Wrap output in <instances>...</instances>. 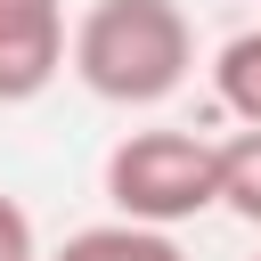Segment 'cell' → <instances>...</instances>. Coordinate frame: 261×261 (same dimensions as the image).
Masks as SVG:
<instances>
[{
    "label": "cell",
    "mask_w": 261,
    "mask_h": 261,
    "mask_svg": "<svg viewBox=\"0 0 261 261\" xmlns=\"http://www.w3.org/2000/svg\"><path fill=\"white\" fill-rule=\"evenodd\" d=\"M65 65L106 106H163L196 73V24L179 0H90Z\"/></svg>",
    "instance_id": "1"
},
{
    "label": "cell",
    "mask_w": 261,
    "mask_h": 261,
    "mask_svg": "<svg viewBox=\"0 0 261 261\" xmlns=\"http://www.w3.org/2000/svg\"><path fill=\"white\" fill-rule=\"evenodd\" d=\"M106 204L122 220L179 228V220H196V212L220 204V147L196 139V130H171V122L130 130L106 155Z\"/></svg>",
    "instance_id": "2"
},
{
    "label": "cell",
    "mask_w": 261,
    "mask_h": 261,
    "mask_svg": "<svg viewBox=\"0 0 261 261\" xmlns=\"http://www.w3.org/2000/svg\"><path fill=\"white\" fill-rule=\"evenodd\" d=\"M73 57L65 0H0V106L41 98Z\"/></svg>",
    "instance_id": "3"
},
{
    "label": "cell",
    "mask_w": 261,
    "mask_h": 261,
    "mask_svg": "<svg viewBox=\"0 0 261 261\" xmlns=\"http://www.w3.org/2000/svg\"><path fill=\"white\" fill-rule=\"evenodd\" d=\"M49 261H188L179 245H171V228H155V220H98V228H73Z\"/></svg>",
    "instance_id": "4"
},
{
    "label": "cell",
    "mask_w": 261,
    "mask_h": 261,
    "mask_svg": "<svg viewBox=\"0 0 261 261\" xmlns=\"http://www.w3.org/2000/svg\"><path fill=\"white\" fill-rule=\"evenodd\" d=\"M212 90H220V106H228L237 122L261 130V24L237 33V41H220V57H212Z\"/></svg>",
    "instance_id": "5"
},
{
    "label": "cell",
    "mask_w": 261,
    "mask_h": 261,
    "mask_svg": "<svg viewBox=\"0 0 261 261\" xmlns=\"http://www.w3.org/2000/svg\"><path fill=\"white\" fill-rule=\"evenodd\" d=\"M220 212L261 228V130L245 122L237 139H220Z\"/></svg>",
    "instance_id": "6"
},
{
    "label": "cell",
    "mask_w": 261,
    "mask_h": 261,
    "mask_svg": "<svg viewBox=\"0 0 261 261\" xmlns=\"http://www.w3.org/2000/svg\"><path fill=\"white\" fill-rule=\"evenodd\" d=\"M0 261H41V237H33V212L0 188Z\"/></svg>",
    "instance_id": "7"
},
{
    "label": "cell",
    "mask_w": 261,
    "mask_h": 261,
    "mask_svg": "<svg viewBox=\"0 0 261 261\" xmlns=\"http://www.w3.org/2000/svg\"><path fill=\"white\" fill-rule=\"evenodd\" d=\"M253 261H261V253H253Z\"/></svg>",
    "instance_id": "8"
}]
</instances>
